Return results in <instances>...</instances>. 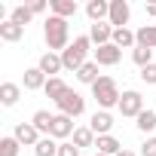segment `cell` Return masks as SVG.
<instances>
[{
  "instance_id": "16",
  "label": "cell",
  "mask_w": 156,
  "mask_h": 156,
  "mask_svg": "<svg viewBox=\"0 0 156 156\" xmlns=\"http://www.w3.org/2000/svg\"><path fill=\"white\" fill-rule=\"evenodd\" d=\"M31 122H34L37 132H43V135L49 138V135H52V122H55V116H52L49 110H37V113L31 116Z\"/></svg>"
},
{
  "instance_id": "27",
  "label": "cell",
  "mask_w": 156,
  "mask_h": 156,
  "mask_svg": "<svg viewBox=\"0 0 156 156\" xmlns=\"http://www.w3.org/2000/svg\"><path fill=\"white\" fill-rule=\"evenodd\" d=\"M135 126H138L144 135H150V132L156 129V113H153V110H144V113L138 116V122H135Z\"/></svg>"
},
{
  "instance_id": "13",
  "label": "cell",
  "mask_w": 156,
  "mask_h": 156,
  "mask_svg": "<svg viewBox=\"0 0 156 156\" xmlns=\"http://www.w3.org/2000/svg\"><path fill=\"white\" fill-rule=\"evenodd\" d=\"M46 83H49V76H46L40 67H28V70H25V89H28V92L46 89Z\"/></svg>"
},
{
  "instance_id": "1",
  "label": "cell",
  "mask_w": 156,
  "mask_h": 156,
  "mask_svg": "<svg viewBox=\"0 0 156 156\" xmlns=\"http://www.w3.org/2000/svg\"><path fill=\"white\" fill-rule=\"evenodd\" d=\"M43 37H46V46H49V52H55V49H67L70 46V25H67V19H58V16H49L46 22H43Z\"/></svg>"
},
{
  "instance_id": "6",
  "label": "cell",
  "mask_w": 156,
  "mask_h": 156,
  "mask_svg": "<svg viewBox=\"0 0 156 156\" xmlns=\"http://www.w3.org/2000/svg\"><path fill=\"white\" fill-rule=\"evenodd\" d=\"M113 25L110 22H95V25H89V40L95 43V46H107V43H113Z\"/></svg>"
},
{
  "instance_id": "10",
  "label": "cell",
  "mask_w": 156,
  "mask_h": 156,
  "mask_svg": "<svg viewBox=\"0 0 156 156\" xmlns=\"http://www.w3.org/2000/svg\"><path fill=\"white\" fill-rule=\"evenodd\" d=\"M12 138H16L19 144H28V147H37V144H40V132L34 129V122H19L16 132H12Z\"/></svg>"
},
{
  "instance_id": "35",
  "label": "cell",
  "mask_w": 156,
  "mask_h": 156,
  "mask_svg": "<svg viewBox=\"0 0 156 156\" xmlns=\"http://www.w3.org/2000/svg\"><path fill=\"white\" fill-rule=\"evenodd\" d=\"M116 156H135V153H132V150H122V153H116Z\"/></svg>"
},
{
  "instance_id": "36",
  "label": "cell",
  "mask_w": 156,
  "mask_h": 156,
  "mask_svg": "<svg viewBox=\"0 0 156 156\" xmlns=\"http://www.w3.org/2000/svg\"><path fill=\"white\" fill-rule=\"evenodd\" d=\"M98 156H101V153H98Z\"/></svg>"
},
{
  "instance_id": "26",
  "label": "cell",
  "mask_w": 156,
  "mask_h": 156,
  "mask_svg": "<svg viewBox=\"0 0 156 156\" xmlns=\"http://www.w3.org/2000/svg\"><path fill=\"white\" fill-rule=\"evenodd\" d=\"M34 153H37V156H58V144H55V138H40V144L34 147Z\"/></svg>"
},
{
  "instance_id": "22",
  "label": "cell",
  "mask_w": 156,
  "mask_h": 156,
  "mask_svg": "<svg viewBox=\"0 0 156 156\" xmlns=\"http://www.w3.org/2000/svg\"><path fill=\"white\" fill-rule=\"evenodd\" d=\"M113 46H119V49H135L138 40H135V34H132L129 28H116V31H113Z\"/></svg>"
},
{
  "instance_id": "17",
  "label": "cell",
  "mask_w": 156,
  "mask_h": 156,
  "mask_svg": "<svg viewBox=\"0 0 156 156\" xmlns=\"http://www.w3.org/2000/svg\"><path fill=\"white\" fill-rule=\"evenodd\" d=\"M135 40H138V46H144V49H156V25L138 28V31H135Z\"/></svg>"
},
{
  "instance_id": "32",
  "label": "cell",
  "mask_w": 156,
  "mask_h": 156,
  "mask_svg": "<svg viewBox=\"0 0 156 156\" xmlns=\"http://www.w3.org/2000/svg\"><path fill=\"white\" fill-rule=\"evenodd\" d=\"M141 156H156V138H147L141 144Z\"/></svg>"
},
{
  "instance_id": "8",
  "label": "cell",
  "mask_w": 156,
  "mask_h": 156,
  "mask_svg": "<svg viewBox=\"0 0 156 156\" xmlns=\"http://www.w3.org/2000/svg\"><path fill=\"white\" fill-rule=\"evenodd\" d=\"M119 58H122V49L113 46V43H107V46H98V49H95V58H92V61H98V64H104V67H113V64H119Z\"/></svg>"
},
{
  "instance_id": "5",
  "label": "cell",
  "mask_w": 156,
  "mask_h": 156,
  "mask_svg": "<svg viewBox=\"0 0 156 156\" xmlns=\"http://www.w3.org/2000/svg\"><path fill=\"white\" fill-rule=\"evenodd\" d=\"M119 113L122 116H141L144 113V95L141 92H135V89H129V92H122V98H119Z\"/></svg>"
},
{
  "instance_id": "29",
  "label": "cell",
  "mask_w": 156,
  "mask_h": 156,
  "mask_svg": "<svg viewBox=\"0 0 156 156\" xmlns=\"http://www.w3.org/2000/svg\"><path fill=\"white\" fill-rule=\"evenodd\" d=\"M19 141L9 135V138H0V156H19Z\"/></svg>"
},
{
  "instance_id": "23",
  "label": "cell",
  "mask_w": 156,
  "mask_h": 156,
  "mask_svg": "<svg viewBox=\"0 0 156 156\" xmlns=\"http://www.w3.org/2000/svg\"><path fill=\"white\" fill-rule=\"evenodd\" d=\"M67 89H70V86H67V83L61 80V76H52V80L46 83V89H43V92H46V98H52V101H58V98H61V95H64Z\"/></svg>"
},
{
  "instance_id": "34",
  "label": "cell",
  "mask_w": 156,
  "mask_h": 156,
  "mask_svg": "<svg viewBox=\"0 0 156 156\" xmlns=\"http://www.w3.org/2000/svg\"><path fill=\"white\" fill-rule=\"evenodd\" d=\"M147 16H153V19H156V3H147Z\"/></svg>"
},
{
  "instance_id": "24",
  "label": "cell",
  "mask_w": 156,
  "mask_h": 156,
  "mask_svg": "<svg viewBox=\"0 0 156 156\" xmlns=\"http://www.w3.org/2000/svg\"><path fill=\"white\" fill-rule=\"evenodd\" d=\"M95 141H98V138H95V132H92L89 126H80V129L73 132V144H76V147H95Z\"/></svg>"
},
{
  "instance_id": "28",
  "label": "cell",
  "mask_w": 156,
  "mask_h": 156,
  "mask_svg": "<svg viewBox=\"0 0 156 156\" xmlns=\"http://www.w3.org/2000/svg\"><path fill=\"white\" fill-rule=\"evenodd\" d=\"M31 19H34L31 6H16V9H12V16H9V22H16V25H22V28H25Z\"/></svg>"
},
{
  "instance_id": "12",
  "label": "cell",
  "mask_w": 156,
  "mask_h": 156,
  "mask_svg": "<svg viewBox=\"0 0 156 156\" xmlns=\"http://www.w3.org/2000/svg\"><path fill=\"white\" fill-rule=\"evenodd\" d=\"M73 132H76V129H73V119H70V116H64V113H58V116H55V122H52V135H49V138H55V141H58V138H70Z\"/></svg>"
},
{
  "instance_id": "11",
  "label": "cell",
  "mask_w": 156,
  "mask_h": 156,
  "mask_svg": "<svg viewBox=\"0 0 156 156\" xmlns=\"http://www.w3.org/2000/svg\"><path fill=\"white\" fill-rule=\"evenodd\" d=\"M37 67H40V70L49 76V80H52V76H55L58 70H64V61H61V55H58V52H43Z\"/></svg>"
},
{
  "instance_id": "20",
  "label": "cell",
  "mask_w": 156,
  "mask_h": 156,
  "mask_svg": "<svg viewBox=\"0 0 156 156\" xmlns=\"http://www.w3.org/2000/svg\"><path fill=\"white\" fill-rule=\"evenodd\" d=\"M22 34H25V28H22V25H16V22H9V19L0 25V40H6V43L22 40Z\"/></svg>"
},
{
  "instance_id": "2",
  "label": "cell",
  "mask_w": 156,
  "mask_h": 156,
  "mask_svg": "<svg viewBox=\"0 0 156 156\" xmlns=\"http://www.w3.org/2000/svg\"><path fill=\"white\" fill-rule=\"evenodd\" d=\"M89 46H92V40H89V34H83V37H73V43L61 52V61H64V70H80L83 64H86V55H89Z\"/></svg>"
},
{
  "instance_id": "9",
  "label": "cell",
  "mask_w": 156,
  "mask_h": 156,
  "mask_svg": "<svg viewBox=\"0 0 156 156\" xmlns=\"http://www.w3.org/2000/svg\"><path fill=\"white\" fill-rule=\"evenodd\" d=\"M89 129H92L98 138H104V135H110V129H113V116H110L107 110H95L92 119H89Z\"/></svg>"
},
{
  "instance_id": "21",
  "label": "cell",
  "mask_w": 156,
  "mask_h": 156,
  "mask_svg": "<svg viewBox=\"0 0 156 156\" xmlns=\"http://www.w3.org/2000/svg\"><path fill=\"white\" fill-rule=\"evenodd\" d=\"M76 80H80V83H89V86H95V83H98V61H86L80 70H76Z\"/></svg>"
},
{
  "instance_id": "31",
  "label": "cell",
  "mask_w": 156,
  "mask_h": 156,
  "mask_svg": "<svg viewBox=\"0 0 156 156\" xmlns=\"http://www.w3.org/2000/svg\"><path fill=\"white\" fill-rule=\"evenodd\" d=\"M58 156H80V147L76 144H58Z\"/></svg>"
},
{
  "instance_id": "4",
  "label": "cell",
  "mask_w": 156,
  "mask_h": 156,
  "mask_svg": "<svg viewBox=\"0 0 156 156\" xmlns=\"http://www.w3.org/2000/svg\"><path fill=\"white\" fill-rule=\"evenodd\" d=\"M55 104H58V110H61L64 116H70V119H73V116H83V110H86V98H83L80 92H73V89H67Z\"/></svg>"
},
{
  "instance_id": "14",
  "label": "cell",
  "mask_w": 156,
  "mask_h": 156,
  "mask_svg": "<svg viewBox=\"0 0 156 156\" xmlns=\"http://www.w3.org/2000/svg\"><path fill=\"white\" fill-rule=\"evenodd\" d=\"M86 16L92 19V25L95 22H104L110 16V3H107V0H89V3H86Z\"/></svg>"
},
{
  "instance_id": "7",
  "label": "cell",
  "mask_w": 156,
  "mask_h": 156,
  "mask_svg": "<svg viewBox=\"0 0 156 156\" xmlns=\"http://www.w3.org/2000/svg\"><path fill=\"white\" fill-rule=\"evenodd\" d=\"M129 16H132V6L126 3V0H110V16H107V22H110L113 28H126V25H129Z\"/></svg>"
},
{
  "instance_id": "30",
  "label": "cell",
  "mask_w": 156,
  "mask_h": 156,
  "mask_svg": "<svg viewBox=\"0 0 156 156\" xmlns=\"http://www.w3.org/2000/svg\"><path fill=\"white\" fill-rule=\"evenodd\" d=\"M141 80H144L147 86H156V61L147 64V67H141Z\"/></svg>"
},
{
  "instance_id": "15",
  "label": "cell",
  "mask_w": 156,
  "mask_h": 156,
  "mask_svg": "<svg viewBox=\"0 0 156 156\" xmlns=\"http://www.w3.org/2000/svg\"><path fill=\"white\" fill-rule=\"evenodd\" d=\"M95 147H98V153H101V156H116V153H122V150H126V147H122L113 135L98 138V141H95Z\"/></svg>"
},
{
  "instance_id": "19",
  "label": "cell",
  "mask_w": 156,
  "mask_h": 156,
  "mask_svg": "<svg viewBox=\"0 0 156 156\" xmlns=\"http://www.w3.org/2000/svg\"><path fill=\"white\" fill-rule=\"evenodd\" d=\"M19 98H22V86H16V83H3L0 86V104L3 107H12Z\"/></svg>"
},
{
  "instance_id": "33",
  "label": "cell",
  "mask_w": 156,
  "mask_h": 156,
  "mask_svg": "<svg viewBox=\"0 0 156 156\" xmlns=\"http://www.w3.org/2000/svg\"><path fill=\"white\" fill-rule=\"evenodd\" d=\"M43 9H46V3H43V0H34V3H31V12H34V16H40Z\"/></svg>"
},
{
  "instance_id": "18",
  "label": "cell",
  "mask_w": 156,
  "mask_h": 156,
  "mask_svg": "<svg viewBox=\"0 0 156 156\" xmlns=\"http://www.w3.org/2000/svg\"><path fill=\"white\" fill-rule=\"evenodd\" d=\"M49 9L58 19H70V16H76V0H52Z\"/></svg>"
},
{
  "instance_id": "3",
  "label": "cell",
  "mask_w": 156,
  "mask_h": 156,
  "mask_svg": "<svg viewBox=\"0 0 156 156\" xmlns=\"http://www.w3.org/2000/svg\"><path fill=\"white\" fill-rule=\"evenodd\" d=\"M92 98L98 101V107L101 110H107V107H119V86H116V80L113 76H98V83L92 86Z\"/></svg>"
},
{
  "instance_id": "25",
  "label": "cell",
  "mask_w": 156,
  "mask_h": 156,
  "mask_svg": "<svg viewBox=\"0 0 156 156\" xmlns=\"http://www.w3.org/2000/svg\"><path fill=\"white\" fill-rule=\"evenodd\" d=\"M132 61H135L138 67H147V64H153V49L135 46V49H132Z\"/></svg>"
}]
</instances>
